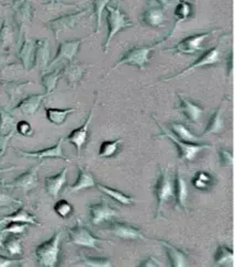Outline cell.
Segmentation results:
<instances>
[{"instance_id":"6da1fadb","label":"cell","mask_w":236,"mask_h":267,"mask_svg":"<svg viewBox=\"0 0 236 267\" xmlns=\"http://www.w3.org/2000/svg\"><path fill=\"white\" fill-rule=\"evenodd\" d=\"M168 38L169 37H167L163 40H160L158 42L151 44V45H140L130 48L129 51H126L123 54V56L117 62V64L112 67V69H116L118 66L124 65V64L125 65H132L140 69H143L150 61L151 53L153 52L157 46H159L161 43H164Z\"/></svg>"},{"instance_id":"7a4b0ae2","label":"cell","mask_w":236,"mask_h":267,"mask_svg":"<svg viewBox=\"0 0 236 267\" xmlns=\"http://www.w3.org/2000/svg\"><path fill=\"white\" fill-rule=\"evenodd\" d=\"M106 10H107L108 36L105 42V45H103V51H105V53L108 52V47H109L110 45L111 40L118 32H120L122 31V30L133 26L132 22L130 21L129 17H127L123 11H122L118 3H116L115 6L108 4V6L106 7Z\"/></svg>"},{"instance_id":"3957f363","label":"cell","mask_w":236,"mask_h":267,"mask_svg":"<svg viewBox=\"0 0 236 267\" xmlns=\"http://www.w3.org/2000/svg\"><path fill=\"white\" fill-rule=\"evenodd\" d=\"M154 194L157 202L156 218H159L164 205L175 197L174 182L171 181L168 168H159V174L154 185Z\"/></svg>"},{"instance_id":"277c9868","label":"cell","mask_w":236,"mask_h":267,"mask_svg":"<svg viewBox=\"0 0 236 267\" xmlns=\"http://www.w3.org/2000/svg\"><path fill=\"white\" fill-rule=\"evenodd\" d=\"M62 231L57 232L52 239L40 244L36 250V255L39 264L45 267H53L57 264L58 253H60V242Z\"/></svg>"},{"instance_id":"5b68a950","label":"cell","mask_w":236,"mask_h":267,"mask_svg":"<svg viewBox=\"0 0 236 267\" xmlns=\"http://www.w3.org/2000/svg\"><path fill=\"white\" fill-rule=\"evenodd\" d=\"M158 127L161 130L159 137H168L175 143V145L178 148L179 158L181 161L187 162L194 161L197 154H199L201 151L206 150V148H211V145L209 144H198V143H189L181 141L179 138H177L175 135L171 134V132L169 130H167V129L161 126L160 123H158Z\"/></svg>"},{"instance_id":"8992f818","label":"cell","mask_w":236,"mask_h":267,"mask_svg":"<svg viewBox=\"0 0 236 267\" xmlns=\"http://www.w3.org/2000/svg\"><path fill=\"white\" fill-rule=\"evenodd\" d=\"M70 241L71 243L75 245L91 247V249H98V244L102 243V242L111 243V241L109 240L99 239V237L93 235L86 226H83L80 223V222H78L77 225L72 227L70 230Z\"/></svg>"},{"instance_id":"52a82bcc","label":"cell","mask_w":236,"mask_h":267,"mask_svg":"<svg viewBox=\"0 0 236 267\" xmlns=\"http://www.w3.org/2000/svg\"><path fill=\"white\" fill-rule=\"evenodd\" d=\"M214 32H216V30H211V31H208V32L194 34V36L185 38L183 41H180L178 44H176L174 47L167 48L166 51L183 53V54H191V55H194V54H197L202 49V43L204 42V40Z\"/></svg>"},{"instance_id":"ba28073f","label":"cell","mask_w":236,"mask_h":267,"mask_svg":"<svg viewBox=\"0 0 236 267\" xmlns=\"http://www.w3.org/2000/svg\"><path fill=\"white\" fill-rule=\"evenodd\" d=\"M220 56H221V51H220V45L212 47L208 49V51L204 52L202 55H201L195 63L191 64L190 66L187 67L186 69H184L183 72L179 74H176V75L166 78L165 81H170V79H175L177 77L184 76L186 74L194 72L195 69L199 68V67H204V66H209V65H213V64H216L220 61Z\"/></svg>"},{"instance_id":"9c48e42d","label":"cell","mask_w":236,"mask_h":267,"mask_svg":"<svg viewBox=\"0 0 236 267\" xmlns=\"http://www.w3.org/2000/svg\"><path fill=\"white\" fill-rule=\"evenodd\" d=\"M89 214H90V222L93 225L100 224L101 222L111 220L113 217L118 216L117 210L115 208H112L105 200L91 205L89 207Z\"/></svg>"},{"instance_id":"30bf717a","label":"cell","mask_w":236,"mask_h":267,"mask_svg":"<svg viewBox=\"0 0 236 267\" xmlns=\"http://www.w3.org/2000/svg\"><path fill=\"white\" fill-rule=\"evenodd\" d=\"M106 232L121 237L123 240H144L145 236L141 233V231L135 226L130 224L122 223V222H112V223L106 227Z\"/></svg>"},{"instance_id":"8fae6325","label":"cell","mask_w":236,"mask_h":267,"mask_svg":"<svg viewBox=\"0 0 236 267\" xmlns=\"http://www.w3.org/2000/svg\"><path fill=\"white\" fill-rule=\"evenodd\" d=\"M96 103H97V99H96V101H95V105H93V107L91 109V111L89 113V116H88V118L86 119V121L82 123V126L79 127V128L75 129V130H73L70 133V135H68L66 137V140L68 142H71L72 144H74V145L76 146L78 155L80 154L81 148H82L83 145H85V143H86L87 138H88V134H89V132H88V128H89V125H90V122H91V119L93 117V110H95Z\"/></svg>"},{"instance_id":"7c38bea8","label":"cell","mask_w":236,"mask_h":267,"mask_svg":"<svg viewBox=\"0 0 236 267\" xmlns=\"http://www.w3.org/2000/svg\"><path fill=\"white\" fill-rule=\"evenodd\" d=\"M179 97V110L183 112L187 120L193 123H198L201 117L203 115V108L199 106L198 103L191 101L190 99L186 98L184 95H178Z\"/></svg>"},{"instance_id":"4fadbf2b","label":"cell","mask_w":236,"mask_h":267,"mask_svg":"<svg viewBox=\"0 0 236 267\" xmlns=\"http://www.w3.org/2000/svg\"><path fill=\"white\" fill-rule=\"evenodd\" d=\"M174 191H175V199L176 205L179 210L187 211V200H188V185L185 180V178L181 176L180 172L177 171L174 182Z\"/></svg>"},{"instance_id":"5bb4252c","label":"cell","mask_w":236,"mask_h":267,"mask_svg":"<svg viewBox=\"0 0 236 267\" xmlns=\"http://www.w3.org/2000/svg\"><path fill=\"white\" fill-rule=\"evenodd\" d=\"M40 166H41V164L30 168V170L27 171L26 173H23V174L19 176L18 178H16V179H14L11 184H9L8 186L16 187V188H19V189L24 190V191L32 189V188L37 186V182H38L37 173H38V170Z\"/></svg>"},{"instance_id":"9a60e30c","label":"cell","mask_w":236,"mask_h":267,"mask_svg":"<svg viewBox=\"0 0 236 267\" xmlns=\"http://www.w3.org/2000/svg\"><path fill=\"white\" fill-rule=\"evenodd\" d=\"M64 141V138H60V141L56 145H54L50 148H45V150L38 151V152H23L17 148V153L22 156H28V157H34V158H46V157H58L62 158V160L70 161L68 158L63 154L62 150V143Z\"/></svg>"},{"instance_id":"2e32d148","label":"cell","mask_w":236,"mask_h":267,"mask_svg":"<svg viewBox=\"0 0 236 267\" xmlns=\"http://www.w3.org/2000/svg\"><path fill=\"white\" fill-rule=\"evenodd\" d=\"M159 242L164 246L167 257H168V261H169L171 266L185 267V266L188 265V259H187V256L183 251L177 249L176 246L168 243V242H166V241L159 240Z\"/></svg>"},{"instance_id":"e0dca14e","label":"cell","mask_w":236,"mask_h":267,"mask_svg":"<svg viewBox=\"0 0 236 267\" xmlns=\"http://www.w3.org/2000/svg\"><path fill=\"white\" fill-rule=\"evenodd\" d=\"M66 173L67 168H64L60 174L45 178V189L48 195L52 197L58 196L63 186L66 182Z\"/></svg>"},{"instance_id":"ac0fdd59","label":"cell","mask_w":236,"mask_h":267,"mask_svg":"<svg viewBox=\"0 0 236 267\" xmlns=\"http://www.w3.org/2000/svg\"><path fill=\"white\" fill-rule=\"evenodd\" d=\"M165 21V13L159 7L147 8L142 14V22L149 27L158 28Z\"/></svg>"},{"instance_id":"d6986e66","label":"cell","mask_w":236,"mask_h":267,"mask_svg":"<svg viewBox=\"0 0 236 267\" xmlns=\"http://www.w3.org/2000/svg\"><path fill=\"white\" fill-rule=\"evenodd\" d=\"M82 42V40H76V41H68L64 42L60 45V49L56 54L55 58L53 59L52 64L56 63L60 59H68V61H72L73 57L76 55V53L78 52V48H79L80 43Z\"/></svg>"},{"instance_id":"ffe728a7","label":"cell","mask_w":236,"mask_h":267,"mask_svg":"<svg viewBox=\"0 0 236 267\" xmlns=\"http://www.w3.org/2000/svg\"><path fill=\"white\" fill-rule=\"evenodd\" d=\"M78 171H79V173H78V178L77 180L70 187L71 191H78L85 189V188L96 186V180L93 179L92 175L88 172L87 168L79 166L78 167Z\"/></svg>"},{"instance_id":"44dd1931","label":"cell","mask_w":236,"mask_h":267,"mask_svg":"<svg viewBox=\"0 0 236 267\" xmlns=\"http://www.w3.org/2000/svg\"><path fill=\"white\" fill-rule=\"evenodd\" d=\"M214 263L219 266H235L234 251L225 245H220L215 251Z\"/></svg>"},{"instance_id":"7402d4cb","label":"cell","mask_w":236,"mask_h":267,"mask_svg":"<svg viewBox=\"0 0 236 267\" xmlns=\"http://www.w3.org/2000/svg\"><path fill=\"white\" fill-rule=\"evenodd\" d=\"M170 129H171V134L175 135L177 138H179V140L184 142L196 143L197 141L200 140V136L195 135L188 128L183 125V123L173 122L170 125Z\"/></svg>"},{"instance_id":"603a6c76","label":"cell","mask_w":236,"mask_h":267,"mask_svg":"<svg viewBox=\"0 0 236 267\" xmlns=\"http://www.w3.org/2000/svg\"><path fill=\"white\" fill-rule=\"evenodd\" d=\"M96 186L98 187V189L103 192V194L109 196L110 198H112L113 200L119 202V204H121V205H131V204H133V202H134V198L133 197L130 196V195H125L122 191L113 189V188L107 187L105 185L97 184V182H96Z\"/></svg>"},{"instance_id":"cb8c5ba5","label":"cell","mask_w":236,"mask_h":267,"mask_svg":"<svg viewBox=\"0 0 236 267\" xmlns=\"http://www.w3.org/2000/svg\"><path fill=\"white\" fill-rule=\"evenodd\" d=\"M223 119H222V108H219L212 116H211L208 126L204 129V131L202 133L203 136L205 134H214V133H220L223 130L224 125H223Z\"/></svg>"},{"instance_id":"d4e9b609","label":"cell","mask_w":236,"mask_h":267,"mask_svg":"<svg viewBox=\"0 0 236 267\" xmlns=\"http://www.w3.org/2000/svg\"><path fill=\"white\" fill-rule=\"evenodd\" d=\"M43 98L44 95H36L28 97L17 107V109H19V110L23 112L26 116H31L37 111V109L40 106Z\"/></svg>"},{"instance_id":"484cf974","label":"cell","mask_w":236,"mask_h":267,"mask_svg":"<svg viewBox=\"0 0 236 267\" xmlns=\"http://www.w3.org/2000/svg\"><path fill=\"white\" fill-rule=\"evenodd\" d=\"M74 112V109H54V108H47L46 109V117L53 125L61 126L66 120L67 116L70 113Z\"/></svg>"},{"instance_id":"4316f807","label":"cell","mask_w":236,"mask_h":267,"mask_svg":"<svg viewBox=\"0 0 236 267\" xmlns=\"http://www.w3.org/2000/svg\"><path fill=\"white\" fill-rule=\"evenodd\" d=\"M86 12L87 11L85 10V11H80V12H78V13H74V14H71V16L63 17L61 19L55 20V21H52L50 24H54V26L51 27V28L54 30V33L56 34V32L60 31V30L65 29L66 24H67L68 27H73L74 24L76 23L77 20H79L80 17L85 16Z\"/></svg>"},{"instance_id":"83f0119b","label":"cell","mask_w":236,"mask_h":267,"mask_svg":"<svg viewBox=\"0 0 236 267\" xmlns=\"http://www.w3.org/2000/svg\"><path fill=\"white\" fill-rule=\"evenodd\" d=\"M121 142H122V138H118V140H115V141H103L99 147L98 156L103 157V158L113 156L118 152V148H119Z\"/></svg>"},{"instance_id":"f1b7e54d","label":"cell","mask_w":236,"mask_h":267,"mask_svg":"<svg viewBox=\"0 0 236 267\" xmlns=\"http://www.w3.org/2000/svg\"><path fill=\"white\" fill-rule=\"evenodd\" d=\"M191 12H193V6L191 3L186 1V0H179L178 4L175 9L174 17L176 19V24L179 21H183V20L188 19L191 16Z\"/></svg>"},{"instance_id":"f546056e","label":"cell","mask_w":236,"mask_h":267,"mask_svg":"<svg viewBox=\"0 0 236 267\" xmlns=\"http://www.w3.org/2000/svg\"><path fill=\"white\" fill-rule=\"evenodd\" d=\"M110 1L111 0H93L92 1L93 12L96 14V33L99 32L103 10L106 9V7L109 4Z\"/></svg>"},{"instance_id":"4dcf8cb0","label":"cell","mask_w":236,"mask_h":267,"mask_svg":"<svg viewBox=\"0 0 236 267\" xmlns=\"http://www.w3.org/2000/svg\"><path fill=\"white\" fill-rule=\"evenodd\" d=\"M82 263L85 266H89V267H110L112 266L111 261L109 259H95V257H88V256H83L82 257Z\"/></svg>"},{"instance_id":"1f68e13d","label":"cell","mask_w":236,"mask_h":267,"mask_svg":"<svg viewBox=\"0 0 236 267\" xmlns=\"http://www.w3.org/2000/svg\"><path fill=\"white\" fill-rule=\"evenodd\" d=\"M3 219L6 221H11V222H30V223H37L36 220H34L33 218L24 210H19L14 215L3 218Z\"/></svg>"},{"instance_id":"d6a6232c","label":"cell","mask_w":236,"mask_h":267,"mask_svg":"<svg viewBox=\"0 0 236 267\" xmlns=\"http://www.w3.org/2000/svg\"><path fill=\"white\" fill-rule=\"evenodd\" d=\"M83 72H85V69H83L81 66L79 65H71L70 67L67 68V79L68 82L76 84L79 79L81 78Z\"/></svg>"},{"instance_id":"836d02e7","label":"cell","mask_w":236,"mask_h":267,"mask_svg":"<svg viewBox=\"0 0 236 267\" xmlns=\"http://www.w3.org/2000/svg\"><path fill=\"white\" fill-rule=\"evenodd\" d=\"M54 210H55L58 216L62 218H67L73 212V207L70 202L66 200H60L57 201L55 206H54Z\"/></svg>"},{"instance_id":"e575fe53","label":"cell","mask_w":236,"mask_h":267,"mask_svg":"<svg viewBox=\"0 0 236 267\" xmlns=\"http://www.w3.org/2000/svg\"><path fill=\"white\" fill-rule=\"evenodd\" d=\"M210 180H211L210 175H208L204 172H200L196 175L193 184L196 188H199V189H204V188L208 187V185L210 184Z\"/></svg>"},{"instance_id":"d590c367","label":"cell","mask_w":236,"mask_h":267,"mask_svg":"<svg viewBox=\"0 0 236 267\" xmlns=\"http://www.w3.org/2000/svg\"><path fill=\"white\" fill-rule=\"evenodd\" d=\"M219 160L222 166H232L234 165V155L232 152L226 151L224 148H219L218 150Z\"/></svg>"},{"instance_id":"8d00e7d4","label":"cell","mask_w":236,"mask_h":267,"mask_svg":"<svg viewBox=\"0 0 236 267\" xmlns=\"http://www.w3.org/2000/svg\"><path fill=\"white\" fill-rule=\"evenodd\" d=\"M61 72H54L52 74H48V75L43 77V85L44 87L46 88V91L50 92L51 90H53L54 87H55L56 83H57V78L60 77Z\"/></svg>"},{"instance_id":"74e56055","label":"cell","mask_w":236,"mask_h":267,"mask_svg":"<svg viewBox=\"0 0 236 267\" xmlns=\"http://www.w3.org/2000/svg\"><path fill=\"white\" fill-rule=\"evenodd\" d=\"M4 246L7 247V250L10 252L11 254L16 255V254H20L21 253V245H20V241L17 239H9L6 243H4Z\"/></svg>"},{"instance_id":"f35d334b","label":"cell","mask_w":236,"mask_h":267,"mask_svg":"<svg viewBox=\"0 0 236 267\" xmlns=\"http://www.w3.org/2000/svg\"><path fill=\"white\" fill-rule=\"evenodd\" d=\"M26 229V224H22V222H12L10 225H8L2 232H11V233H21Z\"/></svg>"},{"instance_id":"ab89813d","label":"cell","mask_w":236,"mask_h":267,"mask_svg":"<svg viewBox=\"0 0 236 267\" xmlns=\"http://www.w3.org/2000/svg\"><path fill=\"white\" fill-rule=\"evenodd\" d=\"M17 130L22 135H30L32 132V128L27 121H20L17 126Z\"/></svg>"},{"instance_id":"60d3db41","label":"cell","mask_w":236,"mask_h":267,"mask_svg":"<svg viewBox=\"0 0 236 267\" xmlns=\"http://www.w3.org/2000/svg\"><path fill=\"white\" fill-rule=\"evenodd\" d=\"M13 134V132L7 133V134H3V133H0V154H2L4 152V148L7 146L8 140L10 138Z\"/></svg>"},{"instance_id":"b9f144b4","label":"cell","mask_w":236,"mask_h":267,"mask_svg":"<svg viewBox=\"0 0 236 267\" xmlns=\"http://www.w3.org/2000/svg\"><path fill=\"white\" fill-rule=\"evenodd\" d=\"M139 266L154 267V266H160V265H159V262L156 261L154 257H149V259H146L144 262H142V263Z\"/></svg>"},{"instance_id":"7bdbcfd3","label":"cell","mask_w":236,"mask_h":267,"mask_svg":"<svg viewBox=\"0 0 236 267\" xmlns=\"http://www.w3.org/2000/svg\"><path fill=\"white\" fill-rule=\"evenodd\" d=\"M9 201H11V198L7 195V192H4L2 190L1 187H0V205H4Z\"/></svg>"},{"instance_id":"ee69618b","label":"cell","mask_w":236,"mask_h":267,"mask_svg":"<svg viewBox=\"0 0 236 267\" xmlns=\"http://www.w3.org/2000/svg\"><path fill=\"white\" fill-rule=\"evenodd\" d=\"M14 263H19V261L9 260L3 256H0V266H10L11 264H14Z\"/></svg>"},{"instance_id":"f6af8a7d","label":"cell","mask_w":236,"mask_h":267,"mask_svg":"<svg viewBox=\"0 0 236 267\" xmlns=\"http://www.w3.org/2000/svg\"><path fill=\"white\" fill-rule=\"evenodd\" d=\"M155 1L158 4H160V6H163V7H165V6H167V4H168V0H155Z\"/></svg>"},{"instance_id":"bcb514c9","label":"cell","mask_w":236,"mask_h":267,"mask_svg":"<svg viewBox=\"0 0 236 267\" xmlns=\"http://www.w3.org/2000/svg\"><path fill=\"white\" fill-rule=\"evenodd\" d=\"M11 170H13V167H11V168H1V170H0V173L8 172V171H11Z\"/></svg>"},{"instance_id":"7dc6e473","label":"cell","mask_w":236,"mask_h":267,"mask_svg":"<svg viewBox=\"0 0 236 267\" xmlns=\"http://www.w3.org/2000/svg\"><path fill=\"white\" fill-rule=\"evenodd\" d=\"M4 221H6V220H4V219H2V220H0V224H2Z\"/></svg>"},{"instance_id":"c3c4849f","label":"cell","mask_w":236,"mask_h":267,"mask_svg":"<svg viewBox=\"0 0 236 267\" xmlns=\"http://www.w3.org/2000/svg\"><path fill=\"white\" fill-rule=\"evenodd\" d=\"M2 245V242H1V240H0V246H1Z\"/></svg>"}]
</instances>
